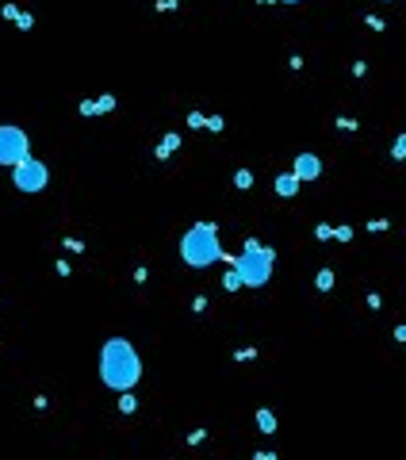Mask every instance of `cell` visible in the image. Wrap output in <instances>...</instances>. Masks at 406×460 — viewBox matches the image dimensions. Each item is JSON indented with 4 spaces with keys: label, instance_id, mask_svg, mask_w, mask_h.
I'll return each instance as SVG.
<instances>
[{
    "label": "cell",
    "instance_id": "6da1fadb",
    "mask_svg": "<svg viewBox=\"0 0 406 460\" xmlns=\"http://www.w3.org/2000/svg\"><path fill=\"white\" fill-rule=\"evenodd\" d=\"M100 376H103V384L115 388V391H131L142 380V360H138V353H134V345L127 338H111V342L103 345Z\"/></svg>",
    "mask_w": 406,
    "mask_h": 460
},
{
    "label": "cell",
    "instance_id": "7a4b0ae2",
    "mask_svg": "<svg viewBox=\"0 0 406 460\" xmlns=\"http://www.w3.org/2000/svg\"><path fill=\"white\" fill-rule=\"evenodd\" d=\"M180 257L192 269H207V265L222 261V245H218V227L215 223H196L180 238Z\"/></svg>",
    "mask_w": 406,
    "mask_h": 460
},
{
    "label": "cell",
    "instance_id": "3957f363",
    "mask_svg": "<svg viewBox=\"0 0 406 460\" xmlns=\"http://www.w3.org/2000/svg\"><path fill=\"white\" fill-rule=\"evenodd\" d=\"M230 265L238 269V276H242L246 288H261V284H268V276H272V269H276V249L261 245L257 238H246V249H242Z\"/></svg>",
    "mask_w": 406,
    "mask_h": 460
},
{
    "label": "cell",
    "instance_id": "277c9868",
    "mask_svg": "<svg viewBox=\"0 0 406 460\" xmlns=\"http://www.w3.org/2000/svg\"><path fill=\"white\" fill-rule=\"evenodd\" d=\"M46 180H50L46 165L39 158H31V154L19 161V165H12V184L19 188V192H31V196H35V192H43V188H46Z\"/></svg>",
    "mask_w": 406,
    "mask_h": 460
},
{
    "label": "cell",
    "instance_id": "5b68a950",
    "mask_svg": "<svg viewBox=\"0 0 406 460\" xmlns=\"http://www.w3.org/2000/svg\"><path fill=\"white\" fill-rule=\"evenodd\" d=\"M27 154H31L27 134L19 127H12V123H4L0 127V165H19Z\"/></svg>",
    "mask_w": 406,
    "mask_h": 460
},
{
    "label": "cell",
    "instance_id": "8992f818",
    "mask_svg": "<svg viewBox=\"0 0 406 460\" xmlns=\"http://www.w3.org/2000/svg\"><path fill=\"white\" fill-rule=\"evenodd\" d=\"M295 176H299V184H310V180H318L322 176V161H318V154H299L295 158Z\"/></svg>",
    "mask_w": 406,
    "mask_h": 460
},
{
    "label": "cell",
    "instance_id": "52a82bcc",
    "mask_svg": "<svg viewBox=\"0 0 406 460\" xmlns=\"http://www.w3.org/2000/svg\"><path fill=\"white\" fill-rule=\"evenodd\" d=\"M176 150H180V134H176V130H169V134H165V138L153 146V158H157V161H169Z\"/></svg>",
    "mask_w": 406,
    "mask_h": 460
},
{
    "label": "cell",
    "instance_id": "ba28073f",
    "mask_svg": "<svg viewBox=\"0 0 406 460\" xmlns=\"http://www.w3.org/2000/svg\"><path fill=\"white\" fill-rule=\"evenodd\" d=\"M295 192H299V176H295V172H280V176H276V196L291 200Z\"/></svg>",
    "mask_w": 406,
    "mask_h": 460
},
{
    "label": "cell",
    "instance_id": "9c48e42d",
    "mask_svg": "<svg viewBox=\"0 0 406 460\" xmlns=\"http://www.w3.org/2000/svg\"><path fill=\"white\" fill-rule=\"evenodd\" d=\"M257 426H261V433H268V437L280 430V422H276V414L268 410V406H261V410H257Z\"/></svg>",
    "mask_w": 406,
    "mask_h": 460
},
{
    "label": "cell",
    "instance_id": "30bf717a",
    "mask_svg": "<svg viewBox=\"0 0 406 460\" xmlns=\"http://www.w3.org/2000/svg\"><path fill=\"white\" fill-rule=\"evenodd\" d=\"M334 280H337V273L326 265V269H318V276H314V288H318V291H330V288H334Z\"/></svg>",
    "mask_w": 406,
    "mask_h": 460
},
{
    "label": "cell",
    "instance_id": "8fae6325",
    "mask_svg": "<svg viewBox=\"0 0 406 460\" xmlns=\"http://www.w3.org/2000/svg\"><path fill=\"white\" fill-rule=\"evenodd\" d=\"M134 410H138V399L131 391H119V414H134Z\"/></svg>",
    "mask_w": 406,
    "mask_h": 460
},
{
    "label": "cell",
    "instance_id": "7c38bea8",
    "mask_svg": "<svg viewBox=\"0 0 406 460\" xmlns=\"http://www.w3.org/2000/svg\"><path fill=\"white\" fill-rule=\"evenodd\" d=\"M234 188H238V192H249V188H253V172L238 169V172H234Z\"/></svg>",
    "mask_w": 406,
    "mask_h": 460
},
{
    "label": "cell",
    "instance_id": "4fadbf2b",
    "mask_svg": "<svg viewBox=\"0 0 406 460\" xmlns=\"http://www.w3.org/2000/svg\"><path fill=\"white\" fill-rule=\"evenodd\" d=\"M203 123H207V115H203V112H188V115H184V127H188V130H203Z\"/></svg>",
    "mask_w": 406,
    "mask_h": 460
},
{
    "label": "cell",
    "instance_id": "5bb4252c",
    "mask_svg": "<svg viewBox=\"0 0 406 460\" xmlns=\"http://www.w3.org/2000/svg\"><path fill=\"white\" fill-rule=\"evenodd\" d=\"M203 130H211V134H222V130H226V119H222V115H207Z\"/></svg>",
    "mask_w": 406,
    "mask_h": 460
},
{
    "label": "cell",
    "instance_id": "9a60e30c",
    "mask_svg": "<svg viewBox=\"0 0 406 460\" xmlns=\"http://www.w3.org/2000/svg\"><path fill=\"white\" fill-rule=\"evenodd\" d=\"M334 127H337V130H345V134H353V130L360 127V123H356L353 115H337V119H334Z\"/></svg>",
    "mask_w": 406,
    "mask_h": 460
},
{
    "label": "cell",
    "instance_id": "2e32d148",
    "mask_svg": "<svg viewBox=\"0 0 406 460\" xmlns=\"http://www.w3.org/2000/svg\"><path fill=\"white\" fill-rule=\"evenodd\" d=\"M96 115H103V112H111V108H115V96H111V92H103V96H96Z\"/></svg>",
    "mask_w": 406,
    "mask_h": 460
},
{
    "label": "cell",
    "instance_id": "e0dca14e",
    "mask_svg": "<svg viewBox=\"0 0 406 460\" xmlns=\"http://www.w3.org/2000/svg\"><path fill=\"white\" fill-rule=\"evenodd\" d=\"M222 288H226V291H238V288H246V284H242V276H238V269H230V273L222 276Z\"/></svg>",
    "mask_w": 406,
    "mask_h": 460
},
{
    "label": "cell",
    "instance_id": "ac0fdd59",
    "mask_svg": "<svg viewBox=\"0 0 406 460\" xmlns=\"http://www.w3.org/2000/svg\"><path fill=\"white\" fill-rule=\"evenodd\" d=\"M391 158L395 161H406V134H399V138L391 142Z\"/></svg>",
    "mask_w": 406,
    "mask_h": 460
},
{
    "label": "cell",
    "instance_id": "d6986e66",
    "mask_svg": "<svg viewBox=\"0 0 406 460\" xmlns=\"http://www.w3.org/2000/svg\"><path fill=\"white\" fill-rule=\"evenodd\" d=\"M61 249H65V253H85L88 245L81 242V238H61Z\"/></svg>",
    "mask_w": 406,
    "mask_h": 460
},
{
    "label": "cell",
    "instance_id": "ffe728a7",
    "mask_svg": "<svg viewBox=\"0 0 406 460\" xmlns=\"http://www.w3.org/2000/svg\"><path fill=\"white\" fill-rule=\"evenodd\" d=\"M234 360H238V364H246V360H257V349H253V345H246V349H234Z\"/></svg>",
    "mask_w": 406,
    "mask_h": 460
},
{
    "label": "cell",
    "instance_id": "44dd1931",
    "mask_svg": "<svg viewBox=\"0 0 406 460\" xmlns=\"http://www.w3.org/2000/svg\"><path fill=\"white\" fill-rule=\"evenodd\" d=\"M314 238H318V242H330V238H334V227H330V223H318V227H314Z\"/></svg>",
    "mask_w": 406,
    "mask_h": 460
},
{
    "label": "cell",
    "instance_id": "7402d4cb",
    "mask_svg": "<svg viewBox=\"0 0 406 460\" xmlns=\"http://www.w3.org/2000/svg\"><path fill=\"white\" fill-rule=\"evenodd\" d=\"M15 27H19V31H31V27H35V15H31V12H19V15H15Z\"/></svg>",
    "mask_w": 406,
    "mask_h": 460
},
{
    "label": "cell",
    "instance_id": "603a6c76",
    "mask_svg": "<svg viewBox=\"0 0 406 460\" xmlns=\"http://www.w3.org/2000/svg\"><path fill=\"white\" fill-rule=\"evenodd\" d=\"M180 0H153V12H176Z\"/></svg>",
    "mask_w": 406,
    "mask_h": 460
},
{
    "label": "cell",
    "instance_id": "cb8c5ba5",
    "mask_svg": "<svg viewBox=\"0 0 406 460\" xmlns=\"http://www.w3.org/2000/svg\"><path fill=\"white\" fill-rule=\"evenodd\" d=\"M364 27L368 31H387V23H383L379 15H364Z\"/></svg>",
    "mask_w": 406,
    "mask_h": 460
},
{
    "label": "cell",
    "instance_id": "d4e9b609",
    "mask_svg": "<svg viewBox=\"0 0 406 460\" xmlns=\"http://www.w3.org/2000/svg\"><path fill=\"white\" fill-rule=\"evenodd\" d=\"M207 307H211V303H207V295H196V299H192V315H203V311H207Z\"/></svg>",
    "mask_w": 406,
    "mask_h": 460
},
{
    "label": "cell",
    "instance_id": "484cf974",
    "mask_svg": "<svg viewBox=\"0 0 406 460\" xmlns=\"http://www.w3.org/2000/svg\"><path fill=\"white\" fill-rule=\"evenodd\" d=\"M334 242H353V227H334Z\"/></svg>",
    "mask_w": 406,
    "mask_h": 460
},
{
    "label": "cell",
    "instance_id": "4316f807",
    "mask_svg": "<svg viewBox=\"0 0 406 460\" xmlns=\"http://www.w3.org/2000/svg\"><path fill=\"white\" fill-rule=\"evenodd\" d=\"M391 227V223H387V219H372V223H368V230H372V234H383V230Z\"/></svg>",
    "mask_w": 406,
    "mask_h": 460
},
{
    "label": "cell",
    "instance_id": "83f0119b",
    "mask_svg": "<svg viewBox=\"0 0 406 460\" xmlns=\"http://www.w3.org/2000/svg\"><path fill=\"white\" fill-rule=\"evenodd\" d=\"M383 307V295L379 291H368V311H379Z\"/></svg>",
    "mask_w": 406,
    "mask_h": 460
},
{
    "label": "cell",
    "instance_id": "f1b7e54d",
    "mask_svg": "<svg viewBox=\"0 0 406 460\" xmlns=\"http://www.w3.org/2000/svg\"><path fill=\"white\" fill-rule=\"evenodd\" d=\"M134 284H146V280H150V269H146V265H138V269H134V276H131Z\"/></svg>",
    "mask_w": 406,
    "mask_h": 460
},
{
    "label": "cell",
    "instance_id": "f546056e",
    "mask_svg": "<svg viewBox=\"0 0 406 460\" xmlns=\"http://www.w3.org/2000/svg\"><path fill=\"white\" fill-rule=\"evenodd\" d=\"M353 77H356V81L368 77V61H353Z\"/></svg>",
    "mask_w": 406,
    "mask_h": 460
},
{
    "label": "cell",
    "instance_id": "4dcf8cb0",
    "mask_svg": "<svg viewBox=\"0 0 406 460\" xmlns=\"http://www.w3.org/2000/svg\"><path fill=\"white\" fill-rule=\"evenodd\" d=\"M0 15H4V19H12V23H15V15H19V8H15V4H4V8H0Z\"/></svg>",
    "mask_w": 406,
    "mask_h": 460
},
{
    "label": "cell",
    "instance_id": "1f68e13d",
    "mask_svg": "<svg viewBox=\"0 0 406 460\" xmlns=\"http://www.w3.org/2000/svg\"><path fill=\"white\" fill-rule=\"evenodd\" d=\"M203 437H207V430H192V433H188V437H184V441H188V445H200V441H203Z\"/></svg>",
    "mask_w": 406,
    "mask_h": 460
},
{
    "label": "cell",
    "instance_id": "d6a6232c",
    "mask_svg": "<svg viewBox=\"0 0 406 460\" xmlns=\"http://www.w3.org/2000/svg\"><path fill=\"white\" fill-rule=\"evenodd\" d=\"M54 273H58V276H73V269H69V261H61V257H58V265H54Z\"/></svg>",
    "mask_w": 406,
    "mask_h": 460
},
{
    "label": "cell",
    "instance_id": "836d02e7",
    "mask_svg": "<svg viewBox=\"0 0 406 460\" xmlns=\"http://www.w3.org/2000/svg\"><path fill=\"white\" fill-rule=\"evenodd\" d=\"M81 115H85V119H92V115H96V104H92V100H81Z\"/></svg>",
    "mask_w": 406,
    "mask_h": 460
},
{
    "label": "cell",
    "instance_id": "e575fe53",
    "mask_svg": "<svg viewBox=\"0 0 406 460\" xmlns=\"http://www.w3.org/2000/svg\"><path fill=\"white\" fill-rule=\"evenodd\" d=\"M395 342H406V326H395Z\"/></svg>",
    "mask_w": 406,
    "mask_h": 460
},
{
    "label": "cell",
    "instance_id": "d590c367",
    "mask_svg": "<svg viewBox=\"0 0 406 460\" xmlns=\"http://www.w3.org/2000/svg\"><path fill=\"white\" fill-rule=\"evenodd\" d=\"M280 4H299V0H280Z\"/></svg>",
    "mask_w": 406,
    "mask_h": 460
},
{
    "label": "cell",
    "instance_id": "8d00e7d4",
    "mask_svg": "<svg viewBox=\"0 0 406 460\" xmlns=\"http://www.w3.org/2000/svg\"><path fill=\"white\" fill-rule=\"evenodd\" d=\"M257 4H276V0H257Z\"/></svg>",
    "mask_w": 406,
    "mask_h": 460
},
{
    "label": "cell",
    "instance_id": "74e56055",
    "mask_svg": "<svg viewBox=\"0 0 406 460\" xmlns=\"http://www.w3.org/2000/svg\"><path fill=\"white\" fill-rule=\"evenodd\" d=\"M387 4H391V0H387Z\"/></svg>",
    "mask_w": 406,
    "mask_h": 460
}]
</instances>
